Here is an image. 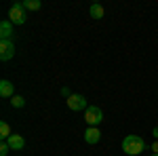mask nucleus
<instances>
[{
    "label": "nucleus",
    "mask_w": 158,
    "mask_h": 156,
    "mask_svg": "<svg viewBox=\"0 0 158 156\" xmlns=\"http://www.w3.org/2000/svg\"><path fill=\"white\" fill-rule=\"evenodd\" d=\"M99 139H101V131H99V127H89L85 131V141L91 145L99 144Z\"/></svg>",
    "instance_id": "nucleus-7"
},
{
    "label": "nucleus",
    "mask_w": 158,
    "mask_h": 156,
    "mask_svg": "<svg viewBox=\"0 0 158 156\" xmlns=\"http://www.w3.org/2000/svg\"><path fill=\"white\" fill-rule=\"evenodd\" d=\"M11 106H13V108H17V110L23 108V106H25V99H23L21 95H15V97L11 99Z\"/></svg>",
    "instance_id": "nucleus-13"
},
{
    "label": "nucleus",
    "mask_w": 158,
    "mask_h": 156,
    "mask_svg": "<svg viewBox=\"0 0 158 156\" xmlns=\"http://www.w3.org/2000/svg\"><path fill=\"white\" fill-rule=\"evenodd\" d=\"M65 103H68V108L72 110V112H80V110H86V108H89L86 97L85 95H78V93H72V97H70Z\"/></svg>",
    "instance_id": "nucleus-4"
},
{
    "label": "nucleus",
    "mask_w": 158,
    "mask_h": 156,
    "mask_svg": "<svg viewBox=\"0 0 158 156\" xmlns=\"http://www.w3.org/2000/svg\"><path fill=\"white\" fill-rule=\"evenodd\" d=\"M85 120L89 127H99L101 124V120H103V112L99 106H89L85 110Z\"/></svg>",
    "instance_id": "nucleus-3"
},
{
    "label": "nucleus",
    "mask_w": 158,
    "mask_h": 156,
    "mask_svg": "<svg viewBox=\"0 0 158 156\" xmlns=\"http://www.w3.org/2000/svg\"><path fill=\"white\" fill-rule=\"evenodd\" d=\"M11 152V145H9V141H2L0 144V156H6Z\"/></svg>",
    "instance_id": "nucleus-14"
},
{
    "label": "nucleus",
    "mask_w": 158,
    "mask_h": 156,
    "mask_svg": "<svg viewBox=\"0 0 158 156\" xmlns=\"http://www.w3.org/2000/svg\"><path fill=\"white\" fill-rule=\"evenodd\" d=\"M152 135H154V139H156V141H158V127H156V129H154V131H152Z\"/></svg>",
    "instance_id": "nucleus-17"
},
{
    "label": "nucleus",
    "mask_w": 158,
    "mask_h": 156,
    "mask_svg": "<svg viewBox=\"0 0 158 156\" xmlns=\"http://www.w3.org/2000/svg\"><path fill=\"white\" fill-rule=\"evenodd\" d=\"M150 150H152V152H154V154H158V141H154V144L150 145Z\"/></svg>",
    "instance_id": "nucleus-16"
},
{
    "label": "nucleus",
    "mask_w": 158,
    "mask_h": 156,
    "mask_svg": "<svg viewBox=\"0 0 158 156\" xmlns=\"http://www.w3.org/2000/svg\"><path fill=\"white\" fill-rule=\"evenodd\" d=\"M146 148H148L146 139L139 135H127L122 139V152L129 156H139L141 152H146Z\"/></svg>",
    "instance_id": "nucleus-1"
},
{
    "label": "nucleus",
    "mask_w": 158,
    "mask_h": 156,
    "mask_svg": "<svg viewBox=\"0 0 158 156\" xmlns=\"http://www.w3.org/2000/svg\"><path fill=\"white\" fill-rule=\"evenodd\" d=\"M6 141H9V145H11V150H23L25 148V139L21 137V135H17V133H13Z\"/></svg>",
    "instance_id": "nucleus-9"
},
{
    "label": "nucleus",
    "mask_w": 158,
    "mask_h": 156,
    "mask_svg": "<svg viewBox=\"0 0 158 156\" xmlns=\"http://www.w3.org/2000/svg\"><path fill=\"white\" fill-rule=\"evenodd\" d=\"M0 40H13V23L9 19L0 23Z\"/></svg>",
    "instance_id": "nucleus-8"
},
{
    "label": "nucleus",
    "mask_w": 158,
    "mask_h": 156,
    "mask_svg": "<svg viewBox=\"0 0 158 156\" xmlns=\"http://www.w3.org/2000/svg\"><path fill=\"white\" fill-rule=\"evenodd\" d=\"M13 55H15V44H13V40H0V59L11 61Z\"/></svg>",
    "instance_id": "nucleus-5"
},
{
    "label": "nucleus",
    "mask_w": 158,
    "mask_h": 156,
    "mask_svg": "<svg viewBox=\"0 0 158 156\" xmlns=\"http://www.w3.org/2000/svg\"><path fill=\"white\" fill-rule=\"evenodd\" d=\"M11 127H9V122H0V139L2 141H6L9 137H11Z\"/></svg>",
    "instance_id": "nucleus-12"
},
{
    "label": "nucleus",
    "mask_w": 158,
    "mask_h": 156,
    "mask_svg": "<svg viewBox=\"0 0 158 156\" xmlns=\"http://www.w3.org/2000/svg\"><path fill=\"white\" fill-rule=\"evenodd\" d=\"M0 97H4V99H13L15 97V84L11 80H0Z\"/></svg>",
    "instance_id": "nucleus-6"
},
{
    "label": "nucleus",
    "mask_w": 158,
    "mask_h": 156,
    "mask_svg": "<svg viewBox=\"0 0 158 156\" xmlns=\"http://www.w3.org/2000/svg\"><path fill=\"white\" fill-rule=\"evenodd\" d=\"M152 156H158V154H152Z\"/></svg>",
    "instance_id": "nucleus-18"
},
{
    "label": "nucleus",
    "mask_w": 158,
    "mask_h": 156,
    "mask_svg": "<svg viewBox=\"0 0 158 156\" xmlns=\"http://www.w3.org/2000/svg\"><path fill=\"white\" fill-rule=\"evenodd\" d=\"M21 4H23L25 11H38V9L42 6V2H40V0H23Z\"/></svg>",
    "instance_id": "nucleus-11"
},
{
    "label": "nucleus",
    "mask_w": 158,
    "mask_h": 156,
    "mask_svg": "<svg viewBox=\"0 0 158 156\" xmlns=\"http://www.w3.org/2000/svg\"><path fill=\"white\" fill-rule=\"evenodd\" d=\"M25 19H27V11L23 9L21 2H15L11 9H9V21L13 25H23Z\"/></svg>",
    "instance_id": "nucleus-2"
},
{
    "label": "nucleus",
    "mask_w": 158,
    "mask_h": 156,
    "mask_svg": "<svg viewBox=\"0 0 158 156\" xmlns=\"http://www.w3.org/2000/svg\"><path fill=\"white\" fill-rule=\"evenodd\" d=\"M89 13H91V17H93V19H103V15H106V11H103V6H101V4H91Z\"/></svg>",
    "instance_id": "nucleus-10"
},
{
    "label": "nucleus",
    "mask_w": 158,
    "mask_h": 156,
    "mask_svg": "<svg viewBox=\"0 0 158 156\" xmlns=\"http://www.w3.org/2000/svg\"><path fill=\"white\" fill-rule=\"evenodd\" d=\"M61 95L65 97V99H70V97H72V93H70V89H68V86H63V89H61Z\"/></svg>",
    "instance_id": "nucleus-15"
}]
</instances>
